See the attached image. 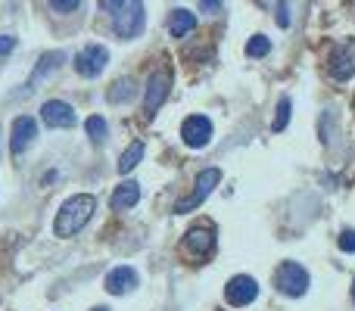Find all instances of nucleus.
<instances>
[{
  "label": "nucleus",
  "mask_w": 355,
  "mask_h": 311,
  "mask_svg": "<svg viewBox=\"0 0 355 311\" xmlns=\"http://www.w3.org/2000/svg\"><path fill=\"white\" fill-rule=\"evenodd\" d=\"M85 131H87V137H91L94 143H103V141H106V134H110V125H106V118L91 116V118L85 122Z\"/></svg>",
  "instance_id": "obj_18"
},
{
  "label": "nucleus",
  "mask_w": 355,
  "mask_h": 311,
  "mask_svg": "<svg viewBox=\"0 0 355 311\" xmlns=\"http://www.w3.org/2000/svg\"><path fill=\"white\" fill-rule=\"evenodd\" d=\"M181 134H184V143H187V147L200 150L212 141V122H209L206 116H190L187 122L181 125Z\"/></svg>",
  "instance_id": "obj_10"
},
{
  "label": "nucleus",
  "mask_w": 355,
  "mask_h": 311,
  "mask_svg": "<svg viewBox=\"0 0 355 311\" xmlns=\"http://www.w3.org/2000/svg\"><path fill=\"white\" fill-rule=\"evenodd\" d=\"M290 109H293V106H290V100L284 97L281 103H277V118L271 122V131H284V128H287V122H290Z\"/></svg>",
  "instance_id": "obj_21"
},
{
  "label": "nucleus",
  "mask_w": 355,
  "mask_h": 311,
  "mask_svg": "<svg viewBox=\"0 0 355 311\" xmlns=\"http://www.w3.org/2000/svg\"><path fill=\"white\" fill-rule=\"evenodd\" d=\"M131 94H135V87H131L128 78H122L116 87L110 91V103H125V100H131Z\"/></svg>",
  "instance_id": "obj_20"
},
{
  "label": "nucleus",
  "mask_w": 355,
  "mask_h": 311,
  "mask_svg": "<svg viewBox=\"0 0 355 311\" xmlns=\"http://www.w3.org/2000/svg\"><path fill=\"white\" fill-rule=\"evenodd\" d=\"M47 3H50L53 12H72V10L81 6V0H47Z\"/></svg>",
  "instance_id": "obj_22"
},
{
  "label": "nucleus",
  "mask_w": 355,
  "mask_h": 311,
  "mask_svg": "<svg viewBox=\"0 0 355 311\" xmlns=\"http://www.w3.org/2000/svg\"><path fill=\"white\" fill-rule=\"evenodd\" d=\"M168 87H172V75H168V72H153V75H150L147 94H144V112H147V118H153L156 109L166 103Z\"/></svg>",
  "instance_id": "obj_6"
},
{
  "label": "nucleus",
  "mask_w": 355,
  "mask_h": 311,
  "mask_svg": "<svg viewBox=\"0 0 355 311\" xmlns=\"http://www.w3.org/2000/svg\"><path fill=\"white\" fill-rule=\"evenodd\" d=\"M94 208H97V199L87 193H78V196H72V199H66L53 221V233L56 237H75V233L91 221Z\"/></svg>",
  "instance_id": "obj_2"
},
{
  "label": "nucleus",
  "mask_w": 355,
  "mask_h": 311,
  "mask_svg": "<svg viewBox=\"0 0 355 311\" xmlns=\"http://www.w3.org/2000/svg\"><path fill=\"white\" fill-rule=\"evenodd\" d=\"M327 69H331V75L337 81L352 78V75H355V37H352V41H346V44H340V47L334 50Z\"/></svg>",
  "instance_id": "obj_9"
},
{
  "label": "nucleus",
  "mask_w": 355,
  "mask_h": 311,
  "mask_svg": "<svg viewBox=\"0 0 355 311\" xmlns=\"http://www.w3.org/2000/svg\"><path fill=\"white\" fill-rule=\"evenodd\" d=\"M135 287H137V271L128 268V265L125 268H112L106 274V293H112V296H125Z\"/></svg>",
  "instance_id": "obj_13"
},
{
  "label": "nucleus",
  "mask_w": 355,
  "mask_h": 311,
  "mask_svg": "<svg viewBox=\"0 0 355 311\" xmlns=\"http://www.w3.org/2000/svg\"><path fill=\"white\" fill-rule=\"evenodd\" d=\"M196 28V16L187 10H172V19H168V31L175 37H187L190 31Z\"/></svg>",
  "instance_id": "obj_16"
},
{
  "label": "nucleus",
  "mask_w": 355,
  "mask_h": 311,
  "mask_svg": "<svg viewBox=\"0 0 355 311\" xmlns=\"http://www.w3.org/2000/svg\"><path fill=\"white\" fill-rule=\"evenodd\" d=\"M218 181H221V171H218V168H202L200 175H196L193 193L184 196V199L175 206V212H178V215H187V212H193L196 206H202V199H206V196L212 193L215 187H218Z\"/></svg>",
  "instance_id": "obj_3"
},
{
  "label": "nucleus",
  "mask_w": 355,
  "mask_h": 311,
  "mask_svg": "<svg viewBox=\"0 0 355 311\" xmlns=\"http://www.w3.org/2000/svg\"><path fill=\"white\" fill-rule=\"evenodd\" d=\"M94 311H106V308H94Z\"/></svg>",
  "instance_id": "obj_28"
},
{
  "label": "nucleus",
  "mask_w": 355,
  "mask_h": 311,
  "mask_svg": "<svg viewBox=\"0 0 355 311\" xmlns=\"http://www.w3.org/2000/svg\"><path fill=\"white\" fill-rule=\"evenodd\" d=\"M41 118H44V125H50V128H72L75 109L69 103H62V100H47V103L41 106Z\"/></svg>",
  "instance_id": "obj_11"
},
{
  "label": "nucleus",
  "mask_w": 355,
  "mask_h": 311,
  "mask_svg": "<svg viewBox=\"0 0 355 311\" xmlns=\"http://www.w3.org/2000/svg\"><path fill=\"white\" fill-rule=\"evenodd\" d=\"M275 287L287 296H302L309 290V271L296 262H284L275 274Z\"/></svg>",
  "instance_id": "obj_4"
},
{
  "label": "nucleus",
  "mask_w": 355,
  "mask_h": 311,
  "mask_svg": "<svg viewBox=\"0 0 355 311\" xmlns=\"http://www.w3.org/2000/svg\"><path fill=\"white\" fill-rule=\"evenodd\" d=\"M106 12L112 19V31L122 41H131L144 31V3L141 0H100Z\"/></svg>",
  "instance_id": "obj_1"
},
{
  "label": "nucleus",
  "mask_w": 355,
  "mask_h": 311,
  "mask_svg": "<svg viewBox=\"0 0 355 311\" xmlns=\"http://www.w3.org/2000/svg\"><path fill=\"white\" fill-rule=\"evenodd\" d=\"M256 296H259V283L252 281V277H246V274L231 277L227 287H225V299H227V305H234V308L250 305Z\"/></svg>",
  "instance_id": "obj_7"
},
{
  "label": "nucleus",
  "mask_w": 355,
  "mask_h": 311,
  "mask_svg": "<svg viewBox=\"0 0 355 311\" xmlns=\"http://www.w3.org/2000/svg\"><path fill=\"white\" fill-rule=\"evenodd\" d=\"M12 47H16V41H12L10 35H0V56H3V53H10Z\"/></svg>",
  "instance_id": "obj_26"
},
{
  "label": "nucleus",
  "mask_w": 355,
  "mask_h": 311,
  "mask_svg": "<svg viewBox=\"0 0 355 311\" xmlns=\"http://www.w3.org/2000/svg\"><path fill=\"white\" fill-rule=\"evenodd\" d=\"M106 62H110V50L100 47V44H91V47H85L75 56V72L85 75V78H97L106 69Z\"/></svg>",
  "instance_id": "obj_5"
},
{
  "label": "nucleus",
  "mask_w": 355,
  "mask_h": 311,
  "mask_svg": "<svg viewBox=\"0 0 355 311\" xmlns=\"http://www.w3.org/2000/svg\"><path fill=\"white\" fill-rule=\"evenodd\" d=\"M290 22H293V16H290V3H287V0H281V3H277V25H281V28H287Z\"/></svg>",
  "instance_id": "obj_23"
},
{
  "label": "nucleus",
  "mask_w": 355,
  "mask_h": 311,
  "mask_svg": "<svg viewBox=\"0 0 355 311\" xmlns=\"http://www.w3.org/2000/svg\"><path fill=\"white\" fill-rule=\"evenodd\" d=\"M37 137V122L31 116H22L12 122V137H10V150L12 153H25L31 147V141Z\"/></svg>",
  "instance_id": "obj_12"
},
{
  "label": "nucleus",
  "mask_w": 355,
  "mask_h": 311,
  "mask_svg": "<svg viewBox=\"0 0 355 311\" xmlns=\"http://www.w3.org/2000/svg\"><path fill=\"white\" fill-rule=\"evenodd\" d=\"M212 249H215V227L196 224L184 233V252H190L196 258H206Z\"/></svg>",
  "instance_id": "obj_8"
},
{
  "label": "nucleus",
  "mask_w": 355,
  "mask_h": 311,
  "mask_svg": "<svg viewBox=\"0 0 355 311\" xmlns=\"http://www.w3.org/2000/svg\"><path fill=\"white\" fill-rule=\"evenodd\" d=\"M271 53V41L265 35H256L250 37V44H246V56H268Z\"/></svg>",
  "instance_id": "obj_19"
},
{
  "label": "nucleus",
  "mask_w": 355,
  "mask_h": 311,
  "mask_svg": "<svg viewBox=\"0 0 355 311\" xmlns=\"http://www.w3.org/2000/svg\"><path fill=\"white\" fill-rule=\"evenodd\" d=\"M340 249H343V252H355V231H343V233H340Z\"/></svg>",
  "instance_id": "obj_24"
},
{
  "label": "nucleus",
  "mask_w": 355,
  "mask_h": 311,
  "mask_svg": "<svg viewBox=\"0 0 355 311\" xmlns=\"http://www.w3.org/2000/svg\"><path fill=\"white\" fill-rule=\"evenodd\" d=\"M352 302H355V283H352Z\"/></svg>",
  "instance_id": "obj_27"
},
{
  "label": "nucleus",
  "mask_w": 355,
  "mask_h": 311,
  "mask_svg": "<svg viewBox=\"0 0 355 311\" xmlns=\"http://www.w3.org/2000/svg\"><path fill=\"white\" fill-rule=\"evenodd\" d=\"M200 10L206 16H215V12H221V0H200Z\"/></svg>",
  "instance_id": "obj_25"
},
{
  "label": "nucleus",
  "mask_w": 355,
  "mask_h": 311,
  "mask_svg": "<svg viewBox=\"0 0 355 311\" xmlns=\"http://www.w3.org/2000/svg\"><path fill=\"white\" fill-rule=\"evenodd\" d=\"M137 199H141V187H137L135 181H125V184H119V187L112 190V199H110V206L116 208V212H122V208L137 206Z\"/></svg>",
  "instance_id": "obj_14"
},
{
  "label": "nucleus",
  "mask_w": 355,
  "mask_h": 311,
  "mask_svg": "<svg viewBox=\"0 0 355 311\" xmlns=\"http://www.w3.org/2000/svg\"><path fill=\"white\" fill-rule=\"evenodd\" d=\"M62 60H66V56H62L60 50H50V53H44V56H41V62H37V69H35V72H31V78H28V87H35L37 81L44 78V75L56 72V69L62 66Z\"/></svg>",
  "instance_id": "obj_15"
},
{
  "label": "nucleus",
  "mask_w": 355,
  "mask_h": 311,
  "mask_svg": "<svg viewBox=\"0 0 355 311\" xmlns=\"http://www.w3.org/2000/svg\"><path fill=\"white\" fill-rule=\"evenodd\" d=\"M141 156H144V143H141V141H135L122 156H119V171H122V175H128V171L135 168L137 162H141Z\"/></svg>",
  "instance_id": "obj_17"
}]
</instances>
